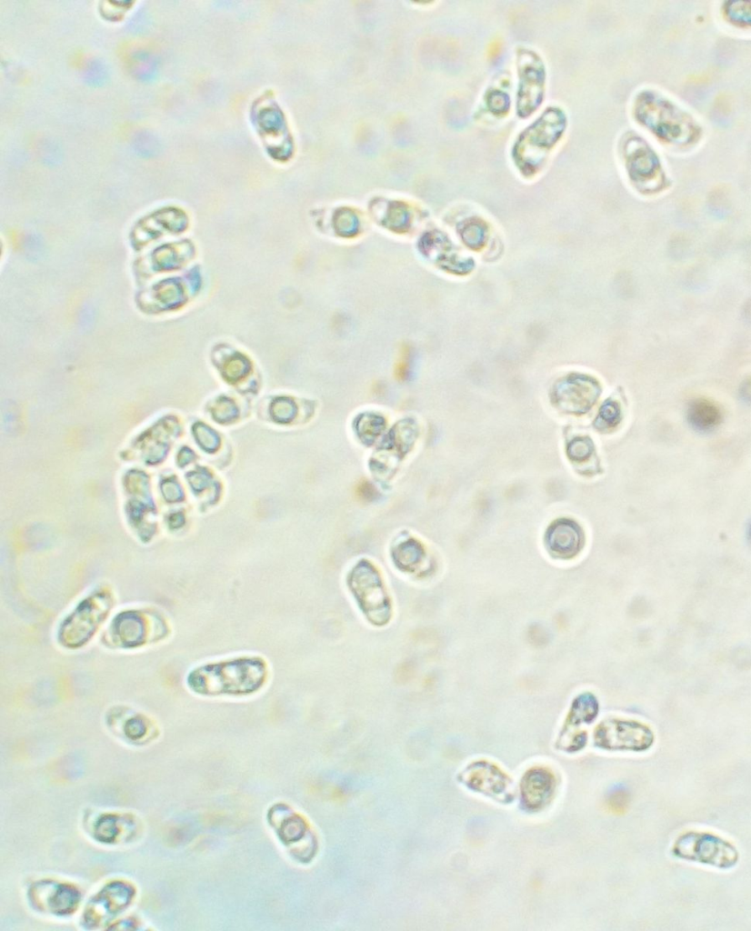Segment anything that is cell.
<instances>
[{"instance_id": "cell-6", "label": "cell", "mask_w": 751, "mask_h": 931, "mask_svg": "<svg viewBox=\"0 0 751 931\" xmlns=\"http://www.w3.org/2000/svg\"><path fill=\"white\" fill-rule=\"evenodd\" d=\"M108 608L109 600L104 594L83 600L62 624L59 637L69 646L83 645L91 637Z\"/></svg>"}, {"instance_id": "cell-16", "label": "cell", "mask_w": 751, "mask_h": 931, "mask_svg": "<svg viewBox=\"0 0 751 931\" xmlns=\"http://www.w3.org/2000/svg\"><path fill=\"white\" fill-rule=\"evenodd\" d=\"M739 4L740 3L737 2L738 6H734L733 3H731L732 5L730 7L733 8V12L728 11L727 15L731 17V20L736 23L746 24V22H749V13H746V6L741 7L739 6Z\"/></svg>"}, {"instance_id": "cell-1", "label": "cell", "mask_w": 751, "mask_h": 931, "mask_svg": "<svg viewBox=\"0 0 751 931\" xmlns=\"http://www.w3.org/2000/svg\"><path fill=\"white\" fill-rule=\"evenodd\" d=\"M269 666L259 655H240L206 662L193 668L186 685L205 697H247L258 694L266 685Z\"/></svg>"}, {"instance_id": "cell-13", "label": "cell", "mask_w": 751, "mask_h": 931, "mask_svg": "<svg viewBox=\"0 0 751 931\" xmlns=\"http://www.w3.org/2000/svg\"><path fill=\"white\" fill-rule=\"evenodd\" d=\"M597 715V702L590 694L578 696L572 707L566 727L576 726L583 723H591Z\"/></svg>"}, {"instance_id": "cell-9", "label": "cell", "mask_w": 751, "mask_h": 931, "mask_svg": "<svg viewBox=\"0 0 751 931\" xmlns=\"http://www.w3.org/2000/svg\"><path fill=\"white\" fill-rule=\"evenodd\" d=\"M584 544V531L573 520L560 519L548 531V547L558 557L571 558L576 556L582 550Z\"/></svg>"}, {"instance_id": "cell-10", "label": "cell", "mask_w": 751, "mask_h": 931, "mask_svg": "<svg viewBox=\"0 0 751 931\" xmlns=\"http://www.w3.org/2000/svg\"><path fill=\"white\" fill-rule=\"evenodd\" d=\"M522 801L532 810L543 808L552 799L556 789L554 775L545 768L530 770L522 780Z\"/></svg>"}, {"instance_id": "cell-2", "label": "cell", "mask_w": 751, "mask_h": 931, "mask_svg": "<svg viewBox=\"0 0 751 931\" xmlns=\"http://www.w3.org/2000/svg\"><path fill=\"white\" fill-rule=\"evenodd\" d=\"M345 587L356 607L373 626L386 624L391 615V605L385 583L371 564L362 561L355 565L345 576Z\"/></svg>"}, {"instance_id": "cell-14", "label": "cell", "mask_w": 751, "mask_h": 931, "mask_svg": "<svg viewBox=\"0 0 751 931\" xmlns=\"http://www.w3.org/2000/svg\"><path fill=\"white\" fill-rule=\"evenodd\" d=\"M622 420L621 408L616 401L607 399L601 405L594 421L595 427L601 432L615 429Z\"/></svg>"}, {"instance_id": "cell-4", "label": "cell", "mask_w": 751, "mask_h": 931, "mask_svg": "<svg viewBox=\"0 0 751 931\" xmlns=\"http://www.w3.org/2000/svg\"><path fill=\"white\" fill-rule=\"evenodd\" d=\"M671 851L679 859L719 869L733 867L739 858L730 842L709 832H685L675 840Z\"/></svg>"}, {"instance_id": "cell-8", "label": "cell", "mask_w": 751, "mask_h": 931, "mask_svg": "<svg viewBox=\"0 0 751 931\" xmlns=\"http://www.w3.org/2000/svg\"><path fill=\"white\" fill-rule=\"evenodd\" d=\"M627 145L626 165L633 180L645 183L662 175L657 155L644 140L635 137L629 140Z\"/></svg>"}, {"instance_id": "cell-12", "label": "cell", "mask_w": 751, "mask_h": 931, "mask_svg": "<svg viewBox=\"0 0 751 931\" xmlns=\"http://www.w3.org/2000/svg\"><path fill=\"white\" fill-rule=\"evenodd\" d=\"M688 423L697 431L710 432L722 422L723 414L714 402L703 398L692 401L686 412Z\"/></svg>"}, {"instance_id": "cell-11", "label": "cell", "mask_w": 751, "mask_h": 931, "mask_svg": "<svg viewBox=\"0 0 751 931\" xmlns=\"http://www.w3.org/2000/svg\"><path fill=\"white\" fill-rule=\"evenodd\" d=\"M111 632L115 640L123 646L140 645L145 636L143 617L134 611L121 613L113 620Z\"/></svg>"}, {"instance_id": "cell-5", "label": "cell", "mask_w": 751, "mask_h": 931, "mask_svg": "<svg viewBox=\"0 0 751 931\" xmlns=\"http://www.w3.org/2000/svg\"><path fill=\"white\" fill-rule=\"evenodd\" d=\"M593 741L602 750L642 752L653 745L654 734L636 721L606 719L596 727Z\"/></svg>"}, {"instance_id": "cell-15", "label": "cell", "mask_w": 751, "mask_h": 931, "mask_svg": "<svg viewBox=\"0 0 751 931\" xmlns=\"http://www.w3.org/2000/svg\"><path fill=\"white\" fill-rule=\"evenodd\" d=\"M594 448V444L588 436H579L569 444L567 454L570 459L583 462L593 455Z\"/></svg>"}, {"instance_id": "cell-7", "label": "cell", "mask_w": 751, "mask_h": 931, "mask_svg": "<svg viewBox=\"0 0 751 931\" xmlns=\"http://www.w3.org/2000/svg\"><path fill=\"white\" fill-rule=\"evenodd\" d=\"M599 395V385L594 379L581 375L563 385L557 394V403L567 413L583 415L593 407Z\"/></svg>"}, {"instance_id": "cell-3", "label": "cell", "mask_w": 751, "mask_h": 931, "mask_svg": "<svg viewBox=\"0 0 751 931\" xmlns=\"http://www.w3.org/2000/svg\"><path fill=\"white\" fill-rule=\"evenodd\" d=\"M637 103L640 122L658 137L684 145L696 137V125L692 118L671 102L654 94H645Z\"/></svg>"}]
</instances>
